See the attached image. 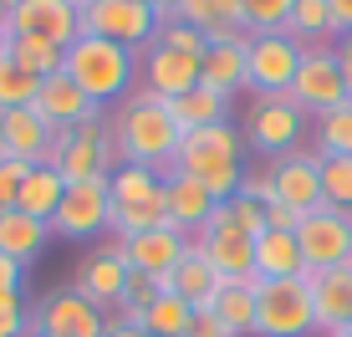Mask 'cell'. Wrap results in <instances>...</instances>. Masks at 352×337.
<instances>
[{
  "label": "cell",
  "mask_w": 352,
  "mask_h": 337,
  "mask_svg": "<svg viewBox=\"0 0 352 337\" xmlns=\"http://www.w3.org/2000/svg\"><path fill=\"white\" fill-rule=\"evenodd\" d=\"M220 286H225V276L214 271L210 261H204V250H199V246H189V250H184V261H179V266L164 276V292L184 296V302H189L194 312H199V307H210Z\"/></svg>",
  "instance_id": "obj_25"
},
{
  "label": "cell",
  "mask_w": 352,
  "mask_h": 337,
  "mask_svg": "<svg viewBox=\"0 0 352 337\" xmlns=\"http://www.w3.org/2000/svg\"><path fill=\"white\" fill-rule=\"evenodd\" d=\"M153 41H159V46H174V52H189V56H204V46H210V41H204V31L189 26L184 16H164Z\"/></svg>",
  "instance_id": "obj_40"
},
{
  "label": "cell",
  "mask_w": 352,
  "mask_h": 337,
  "mask_svg": "<svg viewBox=\"0 0 352 337\" xmlns=\"http://www.w3.org/2000/svg\"><path fill=\"white\" fill-rule=\"evenodd\" d=\"M107 128H113V149H118V164H143V168H159L168 174L179 159V123L168 118V102L153 98L148 87H133L123 102H118V113L107 118Z\"/></svg>",
  "instance_id": "obj_1"
},
{
  "label": "cell",
  "mask_w": 352,
  "mask_h": 337,
  "mask_svg": "<svg viewBox=\"0 0 352 337\" xmlns=\"http://www.w3.org/2000/svg\"><path fill=\"white\" fill-rule=\"evenodd\" d=\"M189 322H194V307L184 302V296L159 292V302L143 312L133 327H143V332H153V337H184V332H189Z\"/></svg>",
  "instance_id": "obj_35"
},
{
  "label": "cell",
  "mask_w": 352,
  "mask_h": 337,
  "mask_svg": "<svg viewBox=\"0 0 352 337\" xmlns=\"http://www.w3.org/2000/svg\"><path fill=\"white\" fill-rule=\"evenodd\" d=\"M194 246V235H184L179 225H159V230H143V235H128L123 240V256H128V266L133 271H143V276H164L184 261V250Z\"/></svg>",
  "instance_id": "obj_20"
},
{
  "label": "cell",
  "mask_w": 352,
  "mask_h": 337,
  "mask_svg": "<svg viewBox=\"0 0 352 337\" xmlns=\"http://www.w3.org/2000/svg\"><path fill=\"white\" fill-rule=\"evenodd\" d=\"M332 6V26H337V36H347L352 31V0H327Z\"/></svg>",
  "instance_id": "obj_47"
},
{
  "label": "cell",
  "mask_w": 352,
  "mask_h": 337,
  "mask_svg": "<svg viewBox=\"0 0 352 337\" xmlns=\"http://www.w3.org/2000/svg\"><path fill=\"white\" fill-rule=\"evenodd\" d=\"M307 276L296 230H261L256 235V281H296Z\"/></svg>",
  "instance_id": "obj_26"
},
{
  "label": "cell",
  "mask_w": 352,
  "mask_h": 337,
  "mask_svg": "<svg viewBox=\"0 0 352 337\" xmlns=\"http://www.w3.org/2000/svg\"><path fill=\"white\" fill-rule=\"evenodd\" d=\"M128 256H123V240H97V246L87 250V261H82V271H77V292L87 296V302L97 312H107V322H113V312H118V296H123V281H128Z\"/></svg>",
  "instance_id": "obj_15"
},
{
  "label": "cell",
  "mask_w": 352,
  "mask_h": 337,
  "mask_svg": "<svg viewBox=\"0 0 352 337\" xmlns=\"http://www.w3.org/2000/svg\"><path fill=\"white\" fill-rule=\"evenodd\" d=\"M286 36L301 46H337V26H332V6L327 0H296L286 21Z\"/></svg>",
  "instance_id": "obj_32"
},
{
  "label": "cell",
  "mask_w": 352,
  "mask_h": 337,
  "mask_svg": "<svg viewBox=\"0 0 352 337\" xmlns=\"http://www.w3.org/2000/svg\"><path fill=\"white\" fill-rule=\"evenodd\" d=\"M210 312L230 327V337H256V281H225Z\"/></svg>",
  "instance_id": "obj_30"
},
{
  "label": "cell",
  "mask_w": 352,
  "mask_h": 337,
  "mask_svg": "<svg viewBox=\"0 0 352 337\" xmlns=\"http://www.w3.org/2000/svg\"><path fill=\"white\" fill-rule=\"evenodd\" d=\"M225 215H230V220H235L245 235H261V230H265V199H261V195H250L245 184H240V195H235V199H225Z\"/></svg>",
  "instance_id": "obj_41"
},
{
  "label": "cell",
  "mask_w": 352,
  "mask_h": 337,
  "mask_svg": "<svg viewBox=\"0 0 352 337\" xmlns=\"http://www.w3.org/2000/svg\"><path fill=\"white\" fill-rule=\"evenodd\" d=\"M245 46L250 36H240V41H210L199 56V82L210 92H220V98H235V92H250L245 82Z\"/></svg>",
  "instance_id": "obj_24"
},
{
  "label": "cell",
  "mask_w": 352,
  "mask_h": 337,
  "mask_svg": "<svg viewBox=\"0 0 352 337\" xmlns=\"http://www.w3.org/2000/svg\"><path fill=\"white\" fill-rule=\"evenodd\" d=\"M21 292H26V266L0 256V296H21Z\"/></svg>",
  "instance_id": "obj_44"
},
{
  "label": "cell",
  "mask_w": 352,
  "mask_h": 337,
  "mask_svg": "<svg viewBox=\"0 0 352 337\" xmlns=\"http://www.w3.org/2000/svg\"><path fill=\"white\" fill-rule=\"evenodd\" d=\"M307 292H311V307H317V332L337 337L352 322V266L307 271Z\"/></svg>",
  "instance_id": "obj_22"
},
{
  "label": "cell",
  "mask_w": 352,
  "mask_h": 337,
  "mask_svg": "<svg viewBox=\"0 0 352 337\" xmlns=\"http://www.w3.org/2000/svg\"><path fill=\"white\" fill-rule=\"evenodd\" d=\"M36 113H41L46 123L62 133V128H77V123H97V118H107V107H97L87 92L67 77V72H56V77H46L41 92H36Z\"/></svg>",
  "instance_id": "obj_21"
},
{
  "label": "cell",
  "mask_w": 352,
  "mask_h": 337,
  "mask_svg": "<svg viewBox=\"0 0 352 337\" xmlns=\"http://www.w3.org/2000/svg\"><path fill=\"white\" fill-rule=\"evenodd\" d=\"M46 164L67 179V184H87V179H113L118 168V149H113V128L107 118L97 123H77V128H62L46 153Z\"/></svg>",
  "instance_id": "obj_5"
},
{
  "label": "cell",
  "mask_w": 352,
  "mask_h": 337,
  "mask_svg": "<svg viewBox=\"0 0 352 337\" xmlns=\"http://www.w3.org/2000/svg\"><path fill=\"white\" fill-rule=\"evenodd\" d=\"M307 138V113L291 102V92H276V98H250L245 107V143L265 159H286V153L301 149Z\"/></svg>",
  "instance_id": "obj_7"
},
{
  "label": "cell",
  "mask_w": 352,
  "mask_h": 337,
  "mask_svg": "<svg viewBox=\"0 0 352 337\" xmlns=\"http://www.w3.org/2000/svg\"><path fill=\"white\" fill-rule=\"evenodd\" d=\"M174 168H184L189 179H199V184L225 204L245 184V138H240L235 123H214V128H199V133H184Z\"/></svg>",
  "instance_id": "obj_2"
},
{
  "label": "cell",
  "mask_w": 352,
  "mask_h": 337,
  "mask_svg": "<svg viewBox=\"0 0 352 337\" xmlns=\"http://www.w3.org/2000/svg\"><path fill=\"white\" fill-rule=\"evenodd\" d=\"M301 56H307V46L291 41L286 31L250 36V46H245L250 98H276V92H291V82H296V72H301Z\"/></svg>",
  "instance_id": "obj_9"
},
{
  "label": "cell",
  "mask_w": 352,
  "mask_h": 337,
  "mask_svg": "<svg viewBox=\"0 0 352 337\" xmlns=\"http://www.w3.org/2000/svg\"><path fill=\"white\" fill-rule=\"evenodd\" d=\"M138 87H148L153 98H164V102L184 98V92L199 87V56L153 41L148 52H138Z\"/></svg>",
  "instance_id": "obj_17"
},
{
  "label": "cell",
  "mask_w": 352,
  "mask_h": 337,
  "mask_svg": "<svg viewBox=\"0 0 352 337\" xmlns=\"http://www.w3.org/2000/svg\"><path fill=\"white\" fill-rule=\"evenodd\" d=\"M337 337H352V322H347V327H342V332H337Z\"/></svg>",
  "instance_id": "obj_53"
},
{
  "label": "cell",
  "mask_w": 352,
  "mask_h": 337,
  "mask_svg": "<svg viewBox=\"0 0 352 337\" xmlns=\"http://www.w3.org/2000/svg\"><path fill=\"white\" fill-rule=\"evenodd\" d=\"M184 337H230V327H225L220 317H214L210 307H199V312H194V322H189V332H184Z\"/></svg>",
  "instance_id": "obj_45"
},
{
  "label": "cell",
  "mask_w": 352,
  "mask_h": 337,
  "mask_svg": "<svg viewBox=\"0 0 352 337\" xmlns=\"http://www.w3.org/2000/svg\"><path fill=\"white\" fill-rule=\"evenodd\" d=\"M168 118L179 123V133H199V128H214V123H235V118H230V98L210 92L204 82L194 92H184V98L168 102Z\"/></svg>",
  "instance_id": "obj_29"
},
{
  "label": "cell",
  "mask_w": 352,
  "mask_h": 337,
  "mask_svg": "<svg viewBox=\"0 0 352 337\" xmlns=\"http://www.w3.org/2000/svg\"><path fill=\"white\" fill-rule=\"evenodd\" d=\"M317 307H311L307 276L296 281H256V337H311Z\"/></svg>",
  "instance_id": "obj_6"
},
{
  "label": "cell",
  "mask_w": 352,
  "mask_h": 337,
  "mask_svg": "<svg viewBox=\"0 0 352 337\" xmlns=\"http://www.w3.org/2000/svg\"><path fill=\"white\" fill-rule=\"evenodd\" d=\"M164 195H168V225H179L184 235H199L214 220V210H220V199L199 179H189L184 168H168L164 174Z\"/></svg>",
  "instance_id": "obj_23"
},
{
  "label": "cell",
  "mask_w": 352,
  "mask_h": 337,
  "mask_svg": "<svg viewBox=\"0 0 352 337\" xmlns=\"http://www.w3.org/2000/svg\"><path fill=\"white\" fill-rule=\"evenodd\" d=\"M159 292H164V281H159V276L128 271V281H123V296H118V312H113V322H138L143 312H148L153 302H159Z\"/></svg>",
  "instance_id": "obj_36"
},
{
  "label": "cell",
  "mask_w": 352,
  "mask_h": 337,
  "mask_svg": "<svg viewBox=\"0 0 352 337\" xmlns=\"http://www.w3.org/2000/svg\"><path fill=\"white\" fill-rule=\"evenodd\" d=\"M296 246H301V261H307V271L352 266V215L332 210V204H322V210L301 215Z\"/></svg>",
  "instance_id": "obj_10"
},
{
  "label": "cell",
  "mask_w": 352,
  "mask_h": 337,
  "mask_svg": "<svg viewBox=\"0 0 352 337\" xmlns=\"http://www.w3.org/2000/svg\"><path fill=\"white\" fill-rule=\"evenodd\" d=\"M148 6L159 10V21H164V16H174V10H179V0H148Z\"/></svg>",
  "instance_id": "obj_49"
},
{
  "label": "cell",
  "mask_w": 352,
  "mask_h": 337,
  "mask_svg": "<svg viewBox=\"0 0 352 337\" xmlns=\"http://www.w3.org/2000/svg\"><path fill=\"white\" fill-rule=\"evenodd\" d=\"M36 92H41V77L21 72L6 56V62H0V113H10V107H36Z\"/></svg>",
  "instance_id": "obj_38"
},
{
  "label": "cell",
  "mask_w": 352,
  "mask_h": 337,
  "mask_svg": "<svg viewBox=\"0 0 352 337\" xmlns=\"http://www.w3.org/2000/svg\"><path fill=\"white\" fill-rule=\"evenodd\" d=\"M62 72L97 107H118L133 87H138V52L113 46V41H102V36H77V41L67 46V67Z\"/></svg>",
  "instance_id": "obj_4"
},
{
  "label": "cell",
  "mask_w": 352,
  "mask_h": 337,
  "mask_svg": "<svg viewBox=\"0 0 352 337\" xmlns=\"http://www.w3.org/2000/svg\"><path fill=\"white\" fill-rule=\"evenodd\" d=\"M82 36H102L128 52H148L159 36V10L148 0H92L82 10Z\"/></svg>",
  "instance_id": "obj_8"
},
{
  "label": "cell",
  "mask_w": 352,
  "mask_h": 337,
  "mask_svg": "<svg viewBox=\"0 0 352 337\" xmlns=\"http://www.w3.org/2000/svg\"><path fill=\"white\" fill-rule=\"evenodd\" d=\"M265 179H271V199H281L291 204L296 215H311V210H322V159L317 153H307V149H296V153H286V159H271L265 164ZM265 199V204H271Z\"/></svg>",
  "instance_id": "obj_16"
},
{
  "label": "cell",
  "mask_w": 352,
  "mask_h": 337,
  "mask_svg": "<svg viewBox=\"0 0 352 337\" xmlns=\"http://www.w3.org/2000/svg\"><path fill=\"white\" fill-rule=\"evenodd\" d=\"M174 16H184L189 26L204 31V41H240V0H179Z\"/></svg>",
  "instance_id": "obj_28"
},
{
  "label": "cell",
  "mask_w": 352,
  "mask_h": 337,
  "mask_svg": "<svg viewBox=\"0 0 352 337\" xmlns=\"http://www.w3.org/2000/svg\"><path fill=\"white\" fill-rule=\"evenodd\" d=\"M337 67H342V82H347V98H352V31L347 36H337Z\"/></svg>",
  "instance_id": "obj_46"
},
{
  "label": "cell",
  "mask_w": 352,
  "mask_h": 337,
  "mask_svg": "<svg viewBox=\"0 0 352 337\" xmlns=\"http://www.w3.org/2000/svg\"><path fill=\"white\" fill-rule=\"evenodd\" d=\"M46 240H52V225L46 220H36L26 210H0V256L26 266V261H36L46 250Z\"/></svg>",
  "instance_id": "obj_27"
},
{
  "label": "cell",
  "mask_w": 352,
  "mask_h": 337,
  "mask_svg": "<svg viewBox=\"0 0 352 337\" xmlns=\"http://www.w3.org/2000/svg\"><path fill=\"white\" fill-rule=\"evenodd\" d=\"M52 235L87 246V240L107 235V179H87V184H67L62 204L52 215Z\"/></svg>",
  "instance_id": "obj_13"
},
{
  "label": "cell",
  "mask_w": 352,
  "mask_h": 337,
  "mask_svg": "<svg viewBox=\"0 0 352 337\" xmlns=\"http://www.w3.org/2000/svg\"><path fill=\"white\" fill-rule=\"evenodd\" d=\"M194 246L204 250V261H210L225 281H256V235L240 230V225L225 215V204L214 210V220L194 235Z\"/></svg>",
  "instance_id": "obj_12"
},
{
  "label": "cell",
  "mask_w": 352,
  "mask_h": 337,
  "mask_svg": "<svg viewBox=\"0 0 352 337\" xmlns=\"http://www.w3.org/2000/svg\"><path fill=\"white\" fill-rule=\"evenodd\" d=\"M291 102H296L307 118H322V113H332V107L352 102L332 46H307V56H301V72H296V82H291Z\"/></svg>",
  "instance_id": "obj_11"
},
{
  "label": "cell",
  "mask_w": 352,
  "mask_h": 337,
  "mask_svg": "<svg viewBox=\"0 0 352 337\" xmlns=\"http://www.w3.org/2000/svg\"><path fill=\"white\" fill-rule=\"evenodd\" d=\"M31 307H26V292L21 296H0V337H31Z\"/></svg>",
  "instance_id": "obj_42"
},
{
  "label": "cell",
  "mask_w": 352,
  "mask_h": 337,
  "mask_svg": "<svg viewBox=\"0 0 352 337\" xmlns=\"http://www.w3.org/2000/svg\"><path fill=\"white\" fill-rule=\"evenodd\" d=\"M0 26H6V6H0Z\"/></svg>",
  "instance_id": "obj_55"
},
{
  "label": "cell",
  "mask_w": 352,
  "mask_h": 337,
  "mask_svg": "<svg viewBox=\"0 0 352 337\" xmlns=\"http://www.w3.org/2000/svg\"><path fill=\"white\" fill-rule=\"evenodd\" d=\"M10 62H16L21 72H31V77H56V72L67 67V46L56 41H36V36H10Z\"/></svg>",
  "instance_id": "obj_33"
},
{
  "label": "cell",
  "mask_w": 352,
  "mask_h": 337,
  "mask_svg": "<svg viewBox=\"0 0 352 337\" xmlns=\"http://www.w3.org/2000/svg\"><path fill=\"white\" fill-rule=\"evenodd\" d=\"M0 6H6V16H10V10H16V6H21V0H0Z\"/></svg>",
  "instance_id": "obj_51"
},
{
  "label": "cell",
  "mask_w": 352,
  "mask_h": 337,
  "mask_svg": "<svg viewBox=\"0 0 352 337\" xmlns=\"http://www.w3.org/2000/svg\"><path fill=\"white\" fill-rule=\"evenodd\" d=\"M31 337H56V332H31Z\"/></svg>",
  "instance_id": "obj_54"
},
{
  "label": "cell",
  "mask_w": 352,
  "mask_h": 337,
  "mask_svg": "<svg viewBox=\"0 0 352 337\" xmlns=\"http://www.w3.org/2000/svg\"><path fill=\"white\" fill-rule=\"evenodd\" d=\"M168 225V195H164V174L143 164H118L107 179V235L128 240L143 230Z\"/></svg>",
  "instance_id": "obj_3"
},
{
  "label": "cell",
  "mask_w": 352,
  "mask_h": 337,
  "mask_svg": "<svg viewBox=\"0 0 352 337\" xmlns=\"http://www.w3.org/2000/svg\"><path fill=\"white\" fill-rule=\"evenodd\" d=\"M52 143H56V128L46 123L36 107H10V113H0V159L46 164Z\"/></svg>",
  "instance_id": "obj_19"
},
{
  "label": "cell",
  "mask_w": 352,
  "mask_h": 337,
  "mask_svg": "<svg viewBox=\"0 0 352 337\" xmlns=\"http://www.w3.org/2000/svg\"><path fill=\"white\" fill-rule=\"evenodd\" d=\"M67 6H77V10H87V6H92V0H67Z\"/></svg>",
  "instance_id": "obj_52"
},
{
  "label": "cell",
  "mask_w": 352,
  "mask_h": 337,
  "mask_svg": "<svg viewBox=\"0 0 352 337\" xmlns=\"http://www.w3.org/2000/svg\"><path fill=\"white\" fill-rule=\"evenodd\" d=\"M311 138H317L322 159H352V102L311 118Z\"/></svg>",
  "instance_id": "obj_34"
},
{
  "label": "cell",
  "mask_w": 352,
  "mask_h": 337,
  "mask_svg": "<svg viewBox=\"0 0 352 337\" xmlns=\"http://www.w3.org/2000/svg\"><path fill=\"white\" fill-rule=\"evenodd\" d=\"M6 31L10 36H36V41L72 46L82 36V10L67 6V0H21V6L6 16Z\"/></svg>",
  "instance_id": "obj_18"
},
{
  "label": "cell",
  "mask_w": 352,
  "mask_h": 337,
  "mask_svg": "<svg viewBox=\"0 0 352 337\" xmlns=\"http://www.w3.org/2000/svg\"><path fill=\"white\" fill-rule=\"evenodd\" d=\"M291 6H296V0H240V26H245V36L286 31Z\"/></svg>",
  "instance_id": "obj_37"
},
{
  "label": "cell",
  "mask_w": 352,
  "mask_h": 337,
  "mask_svg": "<svg viewBox=\"0 0 352 337\" xmlns=\"http://www.w3.org/2000/svg\"><path fill=\"white\" fill-rule=\"evenodd\" d=\"M62 195H67V179L56 174L52 164H31L26 189H21V204H16V210H26V215H36V220L52 225V215H56V204H62Z\"/></svg>",
  "instance_id": "obj_31"
},
{
  "label": "cell",
  "mask_w": 352,
  "mask_h": 337,
  "mask_svg": "<svg viewBox=\"0 0 352 337\" xmlns=\"http://www.w3.org/2000/svg\"><path fill=\"white\" fill-rule=\"evenodd\" d=\"M31 327L36 332H56V337H102L107 332V312H97L77 286H56L31 307Z\"/></svg>",
  "instance_id": "obj_14"
},
{
  "label": "cell",
  "mask_w": 352,
  "mask_h": 337,
  "mask_svg": "<svg viewBox=\"0 0 352 337\" xmlns=\"http://www.w3.org/2000/svg\"><path fill=\"white\" fill-rule=\"evenodd\" d=\"M322 199L332 204V210L352 215V159H322Z\"/></svg>",
  "instance_id": "obj_39"
},
{
  "label": "cell",
  "mask_w": 352,
  "mask_h": 337,
  "mask_svg": "<svg viewBox=\"0 0 352 337\" xmlns=\"http://www.w3.org/2000/svg\"><path fill=\"white\" fill-rule=\"evenodd\" d=\"M26 174H31V164H21V159H0V210H16V204H21Z\"/></svg>",
  "instance_id": "obj_43"
},
{
  "label": "cell",
  "mask_w": 352,
  "mask_h": 337,
  "mask_svg": "<svg viewBox=\"0 0 352 337\" xmlns=\"http://www.w3.org/2000/svg\"><path fill=\"white\" fill-rule=\"evenodd\" d=\"M6 52H10V31L0 26V62H6Z\"/></svg>",
  "instance_id": "obj_50"
},
{
  "label": "cell",
  "mask_w": 352,
  "mask_h": 337,
  "mask_svg": "<svg viewBox=\"0 0 352 337\" xmlns=\"http://www.w3.org/2000/svg\"><path fill=\"white\" fill-rule=\"evenodd\" d=\"M102 337H153V332L133 327V322H107V332H102Z\"/></svg>",
  "instance_id": "obj_48"
}]
</instances>
